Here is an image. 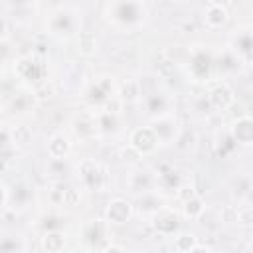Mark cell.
<instances>
[{"mask_svg":"<svg viewBox=\"0 0 253 253\" xmlns=\"http://www.w3.org/2000/svg\"><path fill=\"white\" fill-rule=\"evenodd\" d=\"M107 14L109 20L123 30H136L146 20V8L140 0H113Z\"/></svg>","mask_w":253,"mask_h":253,"instance_id":"obj_1","label":"cell"},{"mask_svg":"<svg viewBox=\"0 0 253 253\" xmlns=\"http://www.w3.org/2000/svg\"><path fill=\"white\" fill-rule=\"evenodd\" d=\"M79 176H81L83 184L93 192H103L109 184L107 168L93 158H83L79 162Z\"/></svg>","mask_w":253,"mask_h":253,"instance_id":"obj_2","label":"cell"},{"mask_svg":"<svg viewBox=\"0 0 253 253\" xmlns=\"http://www.w3.org/2000/svg\"><path fill=\"white\" fill-rule=\"evenodd\" d=\"M14 69H16V73H18L20 79L30 81V83H36V85L43 83V79H45V75H47L45 61H43L42 57H38L36 53L20 57V59L16 61V67H14Z\"/></svg>","mask_w":253,"mask_h":253,"instance_id":"obj_3","label":"cell"},{"mask_svg":"<svg viewBox=\"0 0 253 253\" xmlns=\"http://www.w3.org/2000/svg\"><path fill=\"white\" fill-rule=\"evenodd\" d=\"M150 126H152V130H154V134H156V138H158L160 144H174V142L178 140L180 132H182L180 121H178V117L172 115V113L154 117V121H152Z\"/></svg>","mask_w":253,"mask_h":253,"instance_id":"obj_4","label":"cell"},{"mask_svg":"<svg viewBox=\"0 0 253 253\" xmlns=\"http://www.w3.org/2000/svg\"><path fill=\"white\" fill-rule=\"evenodd\" d=\"M77 30V16L69 8H59L49 18V32L57 38H69Z\"/></svg>","mask_w":253,"mask_h":253,"instance_id":"obj_5","label":"cell"},{"mask_svg":"<svg viewBox=\"0 0 253 253\" xmlns=\"http://www.w3.org/2000/svg\"><path fill=\"white\" fill-rule=\"evenodd\" d=\"M109 221L103 219H89L83 225V241L87 243V247L91 249H107V241H109Z\"/></svg>","mask_w":253,"mask_h":253,"instance_id":"obj_6","label":"cell"},{"mask_svg":"<svg viewBox=\"0 0 253 253\" xmlns=\"http://www.w3.org/2000/svg\"><path fill=\"white\" fill-rule=\"evenodd\" d=\"M211 67H213L211 55L202 47H194L192 53H190V73H192V77L196 81H208L210 73H211Z\"/></svg>","mask_w":253,"mask_h":253,"instance_id":"obj_7","label":"cell"},{"mask_svg":"<svg viewBox=\"0 0 253 253\" xmlns=\"http://www.w3.org/2000/svg\"><path fill=\"white\" fill-rule=\"evenodd\" d=\"M113 77H99L89 89H87V101L93 107H103L113 99Z\"/></svg>","mask_w":253,"mask_h":253,"instance_id":"obj_8","label":"cell"},{"mask_svg":"<svg viewBox=\"0 0 253 253\" xmlns=\"http://www.w3.org/2000/svg\"><path fill=\"white\" fill-rule=\"evenodd\" d=\"M128 144H132L142 156L144 154H152L156 150V146L160 144L152 126H138L130 132V138H128Z\"/></svg>","mask_w":253,"mask_h":253,"instance_id":"obj_9","label":"cell"},{"mask_svg":"<svg viewBox=\"0 0 253 253\" xmlns=\"http://www.w3.org/2000/svg\"><path fill=\"white\" fill-rule=\"evenodd\" d=\"M152 227L160 235H170L180 227V215L174 210L162 206L152 213Z\"/></svg>","mask_w":253,"mask_h":253,"instance_id":"obj_10","label":"cell"},{"mask_svg":"<svg viewBox=\"0 0 253 253\" xmlns=\"http://www.w3.org/2000/svg\"><path fill=\"white\" fill-rule=\"evenodd\" d=\"M142 101H144L146 113H148V115H152V117L166 115V113H170V107H172L170 97H168L166 93L158 91V89H156V91H152V93H148V95H144V97H142Z\"/></svg>","mask_w":253,"mask_h":253,"instance_id":"obj_11","label":"cell"},{"mask_svg":"<svg viewBox=\"0 0 253 253\" xmlns=\"http://www.w3.org/2000/svg\"><path fill=\"white\" fill-rule=\"evenodd\" d=\"M208 99H210V103L215 111H225L233 105V91L225 83H217L210 89Z\"/></svg>","mask_w":253,"mask_h":253,"instance_id":"obj_12","label":"cell"},{"mask_svg":"<svg viewBox=\"0 0 253 253\" xmlns=\"http://www.w3.org/2000/svg\"><path fill=\"white\" fill-rule=\"evenodd\" d=\"M132 215V206L123 200V198H117L113 202H109L107 206V221L109 223H125L128 221Z\"/></svg>","mask_w":253,"mask_h":253,"instance_id":"obj_13","label":"cell"},{"mask_svg":"<svg viewBox=\"0 0 253 253\" xmlns=\"http://www.w3.org/2000/svg\"><path fill=\"white\" fill-rule=\"evenodd\" d=\"M231 134L237 144H253V117L245 115L233 121Z\"/></svg>","mask_w":253,"mask_h":253,"instance_id":"obj_14","label":"cell"},{"mask_svg":"<svg viewBox=\"0 0 253 253\" xmlns=\"http://www.w3.org/2000/svg\"><path fill=\"white\" fill-rule=\"evenodd\" d=\"M156 184V178L146 172V170H138V172H132L128 176V188L132 194H146V192H152Z\"/></svg>","mask_w":253,"mask_h":253,"instance_id":"obj_15","label":"cell"},{"mask_svg":"<svg viewBox=\"0 0 253 253\" xmlns=\"http://www.w3.org/2000/svg\"><path fill=\"white\" fill-rule=\"evenodd\" d=\"M182 184H184V180L174 168H170L166 164L160 168V172L156 176V186H160L162 190H178Z\"/></svg>","mask_w":253,"mask_h":253,"instance_id":"obj_16","label":"cell"},{"mask_svg":"<svg viewBox=\"0 0 253 253\" xmlns=\"http://www.w3.org/2000/svg\"><path fill=\"white\" fill-rule=\"evenodd\" d=\"M95 119H97L99 132L111 134V132H117V130H119V113L109 111V109H101V111L95 115Z\"/></svg>","mask_w":253,"mask_h":253,"instance_id":"obj_17","label":"cell"},{"mask_svg":"<svg viewBox=\"0 0 253 253\" xmlns=\"http://www.w3.org/2000/svg\"><path fill=\"white\" fill-rule=\"evenodd\" d=\"M8 194L14 200V208H26L34 198V188H30L26 182H18V184H14L12 190L8 188Z\"/></svg>","mask_w":253,"mask_h":253,"instance_id":"obj_18","label":"cell"},{"mask_svg":"<svg viewBox=\"0 0 253 253\" xmlns=\"http://www.w3.org/2000/svg\"><path fill=\"white\" fill-rule=\"evenodd\" d=\"M241 59H249L253 57V34L249 32H243V34H237L233 38V47H231Z\"/></svg>","mask_w":253,"mask_h":253,"instance_id":"obj_19","label":"cell"},{"mask_svg":"<svg viewBox=\"0 0 253 253\" xmlns=\"http://www.w3.org/2000/svg\"><path fill=\"white\" fill-rule=\"evenodd\" d=\"M75 132L79 138H91L99 132V126H97V119L91 117V115H83L81 119L75 121Z\"/></svg>","mask_w":253,"mask_h":253,"instance_id":"obj_20","label":"cell"},{"mask_svg":"<svg viewBox=\"0 0 253 253\" xmlns=\"http://www.w3.org/2000/svg\"><path fill=\"white\" fill-rule=\"evenodd\" d=\"M69 140L63 134H53L47 142V154L49 158H65L69 152Z\"/></svg>","mask_w":253,"mask_h":253,"instance_id":"obj_21","label":"cell"},{"mask_svg":"<svg viewBox=\"0 0 253 253\" xmlns=\"http://www.w3.org/2000/svg\"><path fill=\"white\" fill-rule=\"evenodd\" d=\"M42 247L49 253H57L65 247V235L59 229H49L42 239Z\"/></svg>","mask_w":253,"mask_h":253,"instance_id":"obj_22","label":"cell"},{"mask_svg":"<svg viewBox=\"0 0 253 253\" xmlns=\"http://www.w3.org/2000/svg\"><path fill=\"white\" fill-rule=\"evenodd\" d=\"M227 22V8L217 6V4H210L206 10V24L210 28H221Z\"/></svg>","mask_w":253,"mask_h":253,"instance_id":"obj_23","label":"cell"},{"mask_svg":"<svg viewBox=\"0 0 253 253\" xmlns=\"http://www.w3.org/2000/svg\"><path fill=\"white\" fill-rule=\"evenodd\" d=\"M77 45H79V53L83 57H91L97 51V38L93 32H79L77 36Z\"/></svg>","mask_w":253,"mask_h":253,"instance_id":"obj_24","label":"cell"},{"mask_svg":"<svg viewBox=\"0 0 253 253\" xmlns=\"http://www.w3.org/2000/svg\"><path fill=\"white\" fill-rule=\"evenodd\" d=\"M204 210H206V204H204V200L200 196L194 194L192 198L184 200V215L188 219H200L202 213H204Z\"/></svg>","mask_w":253,"mask_h":253,"instance_id":"obj_25","label":"cell"},{"mask_svg":"<svg viewBox=\"0 0 253 253\" xmlns=\"http://www.w3.org/2000/svg\"><path fill=\"white\" fill-rule=\"evenodd\" d=\"M121 99L126 101V103H136L138 99H142L140 81L126 79V83H123V87H121Z\"/></svg>","mask_w":253,"mask_h":253,"instance_id":"obj_26","label":"cell"},{"mask_svg":"<svg viewBox=\"0 0 253 253\" xmlns=\"http://www.w3.org/2000/svg\"><path fill=\"white\" fill-rule=\"evenodd\" d=\"M239 61H241V57H239V55H237L233 49H225V51L219 55L217 67H219L223 73H233V71H237Z\"/></svg>","mask_w":253,"mask_h":253,"instance_id":"obj_27","label":"cell"},{"mask_svg":"<svg viewBox=\"0 0 253 253\" xmlns=\"http://www.w3.org/2000/svg\"><path fill=\"white\" fill-rule=\"evenodd\" d=\"M138 204H140V210H142V211H152V213H154L158 208H162V204H160L158 196H156V194H152V192L142 194V198L138 200Z\"/></svg>","mask_w":253,"mask_h":253,"instance_id":"obj_28","label":"cell"},{"mask_svg":"<svg viewBox=\"0 0 253 253\" xmlns=\"http://www.w3.org/2000/svg\"><path fill=\"white\" fill-rule=\"evenodd\" d=\"M231 188H233V194L235 196H247V194H251V190H253V184H251V180L247 178V176H237L233 182H231Z\"/></svg>","mask_w":253,"mask_h":253,"instance_id":"obj_29","label":"cell"},{"mask_svg":"<svg viewBox=\"0 0 253 253\" xmlns=\"http://www.w3.org/2000/svg\"><path fill=\"white\" fill-rule=\"evenodd\" d=\"M196 245H198L196 243V235H192V233H184V235L176 237V241H174V249L176 251H194Z\"/></svg>","mask_w":253,"mask_h":253,"instance_id":"obj_30","label":"cell"},{"mask_svg":"<svg viewBox=\"0 0 253 253\" xmlns=\"http://www.w3.org/2000/svg\"><path fill=\"white\" fill-rule=\"evenodd\" d=\"M32 103H34V95L30 97L28 93H20V95H16V97H14L12 107H14L16 111H20V113H22V111H28Z\"/></svg>","mask_w":253,"mask_h":253,"instance_id":"obj_31","label":"cell"},{"mask_svg":"<svg viewBox=\"0 0 253 253\" xmlns=\"http://www.w3.org/2000/svg\"><path fill=\"white\" fill-rule=\"evenodd\" d=\"M237 223H241V225H251L253 223V208L251 206L237 208Z\"/></svg>","mask_w":253,"mask_h":253,"instance_id":"obj_32","label":"cell"},{"mask_svg":"<svg viewBox=\"0 0 253 253\" xmlns=\"http://www.w3.org/2000/svg\"><path fill=\"white\" fill-rule=\"evenodd\" d=\"M219 217H221V221H225V223H237V208H233V206H223L221 211H219Z\"/></svg>","mask_w":253,"mask_h":253,"instance_id":"obj_33","label":"cell"},{"mask_svg":"<svg viewBox=\"0 0 253 253\" xmlns=\"http://www.w3.org/2000/svg\"><path fill=\"white\" fill-rule=\"evenodd\" d=\"M79 202V192L73 188H63V198H61V206H75Z\"/></svg>","mask_w":253,"mask_h":253,"instance_id":"obj_34","label":"cell"},{"mask_svg":"<svg viewBox=\"0 0 253 253\" xmlns=\"http://www.w3.org/2000/svg\"><path fill=\"white\" fill-rule=\"evenodd\" d=\"M140 156H142V154H140L132 144H128L126 148H123V150H121V158H123V160H126V162H138V158H140Z\"/></svg>","mask_w":253,"mask_h":253,"instance_id":"obj_35","label":"cell"},{"mask_svg":"<svg viewBox=\"0 0 253 253\" xmlns=\"http://www.w3.org/2000/svg\"><path fill=\"white\" fill-rule=\"evenodd\" d=\"M210 4H217V6H223V8H229L233 4V0H210Z\"/></svg>","mask_w":253,"mask_h":253,"instance_id":"obj_36","label":"cell"},{"mask_svg":"<svg viewBox=\"0 0 253 253\" xmlns=\"http://www.w3.org/2000/svg\"><path fill=\"white\" fill-rule=\"evenodd\" d=\"M247 81H249V83H251V85H253V69H251V71H249V75H247Z\"/></svg>","mask_w":253,"mask_h":253,"instance_id":"obj_37","label":"cell"},{"mask_svg":"<svg viewBox=\"0 0 253 253\" xmlns=\"http://www.w3.org/2000/svg\"><path fill=\"white\" fill-rule=\"evenodd\" d=\"M12 2H16V4H24V2H28V0H12Z\"/></svg>","mask_w":253,"mask_h":253,"instance_id":"obj_38","label":"cell"},{"mask_svg":"<svg viewBox=\"0 0 253 253\" xmlns=\"http://www.w3.org/2000/svg\"><path fill=\"white\" fill-rule=\"evenodd\" d=\"M251 249H253V241H251Z\"/></svg>","mask_w":253,"mask_h":253,"instance_id":"obj_39","label":"cell"}]
</instances>
